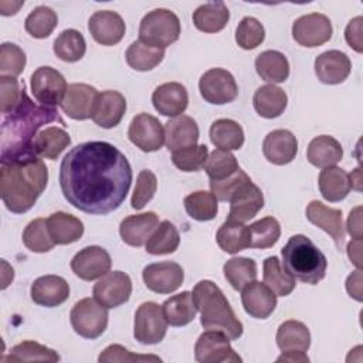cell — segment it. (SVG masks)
I'll use <instances>...</instances> for the list:
<instances>
[{
	"label": "cell",
	"instance_id": "cell-1",
	"mask_svg": "<svg viewBox=\"0 0 363 363\" xmlns=\"http://www.w3.org/2000/svg\"><path fill=\"white\" fill-rule=\"evenodd\" d=\"M132 167L126 156L102 140L74 146L61 160L60 187L65 200L79 211L105 216L126 199Z\"/></svg>",
	"mask_w": 363,
	"mask_h": 363
},
{
	"label": "cell",
	"instance_id": "cell-2",
	"mask_svg": "<svg viewBox=\"0 0 363 363\" xmlns=\"http://www.w3.org/2000/svg\"><path fill=\"white\" fill-rule=\"evenodd\" d=\"M0 193L6 208L16 214L28 211L47 187L48 170L35 153L0 160Z\"/></svg>",
	"mask_w": 363,
	"mask_h": 363
},
{
	"label": "cell",
	"instance_id": "cell-3",
	"mask_svg": "<svg viewBox=\"0 0 363 363\" xmlns=\"http://www.w3.org/2000/svg\"><path fill=\"white\" fill-rule=\"evenodd\" d=\"M60 122L65 125L64 119L60 116L58 111L51 106L35 105L23 89V96L17 108L3 115L1 132H0V160L18 157L23 155L35 153L33 149L34 139L38 129L45 123Z\"/></svg>",
	"mask_w": 363,
	"mask_h": 363
},
{
	"label": "cell",
	"instance_id": "cell-4",
	"mask_svg": "<svg viewBox=\"0 0 363 363\" xmlns=\"http://www.w3.org/2000/svg\"><path fill=\"white\" fill-rule=\"evenodd\" d=\"M196 309L200 312V323L207 330H218L230 340H237L244 326L235 316L223 291L208 279L196 284L191 292Z\"/></svg>",
	"mask_w": 363,
	"mask_h": 363
},
{
	"label": "cell",
	"instance_id": "cell-5",
	"mask_svg": "<svg viewBox=\"0 0 363 363\" xmlns=\"http://www.w3.org/2000/svg\"><path fill=\"white\" fill-rule=\"evenodd\" d=\"M281 254L282 265L295 279L316 285L325 278L328 259L306 235H292L281 250Z\"/></svg>",
	"mask_w": 363,
	"mask_h": 363
},
{
	"label": "cell",
	"instance_id": "cell-6",
	"mask_svg": "<svg viewBox=\"0 0 363 363\" xmlns=\"http://www.w3.org/2000/svg\"><path fill=\"white\" fill-rule=\"evenodd\" d=\"M180 20L167 9H155L143 16L139 26V41L164 50L180 37Z\"/></svg>",
	"mask_w": 363,
	"mask_h": 363
},
{
	"label": "cell",
	"instance_id": "cell-7",
	"mask_svg": "<svg viewBox=\"0 0 363 363\" xmlns=\"http://www.w3.org/2000/svg\"><path fill=\"white\" fill-rule=\"evenodd\" d=\"M69 320L77 335L85 339H96L108 326V308L95 298H84L72 306Z\"/></svg>",
	"mask_w": 363,
	"mask_h": 363
},
{
	"label": "cell",
	"instance_id": "cell-8",
	"mask_svg": "<svg viewBox=\"0 0 363 363\" xmlns=\"http://www.w3.org/2000/svg\"><path fill=\"white\" fill-rule=\"evenodd\" d=\"M167 325L160 305L156 302H143L135 313L133 336L142 345H156L164 339Z\"/></svg>",
	"mask_w": 363,
	"mask_h": 363
},
{
	"label": "cell",
	"instance_id": "cell-9",
	"mask_svg": "<svg viewBox=\"0 0 363 363\" xmlns=\"http://www.w3.org/2000/svg\"><path fill=\"white\" fill-rule=\"evenodd\" d=\"M30 79L31 92L41 105L51 108L61 105L68 85L60 71L51 67H40L31 74Z\"/></svg>",
	"mask_w": 363,
	"mask_h": 363
},
{
	"label": "cell",
	"instance_id": "cell-10",
	"mask_svg": "<svg viewBox=\"0 0 363 363\" xmlns=\"http://www.w3.org/2000/svg\"><path fill=\"white\" fill-rule=\"evenodd\" d=\"M199 89L203 99L213 105L233 102L238 95V86L233 74L223 68L206 71L199 81Z\"/></svg>",
	"mask_w": 363,
	"mask_h": 363
},
{
	"label": "cell",
	"instance_id": "cell-11",
	"mask_svg": "<svg viewBox=\"0 0 363 363\" xmlns=\"http://www.w3.org/2000/svg\"><path fill=\"white\" fill-rule=\"evenodd\" d=\"M333 28L330 20L320 13L301 16L292 24L294 40L308 48L319 47L332 38Z\"/></svg>",
	"mask_w": 363,
	"mask_h": 363
},
{
	"label": "cell",
	"instance_id": "cell-12",
	"mask_svg": "<svg viewBox=\"0 0 363 363\" xmlns=\"http://www.w3.org/2000/svg\"><path fill=\"white\" fill-rule=\"evenodd\" d=\"M132 294V281L122 271H109L94 285V298L105 308H118L129 301Z\"/></svg>",
	"mask_w": 363,
	"mask_h": 363
},
{
	"label": "cell",
	"instance_id": "cell-13",
	"mask_svg": "<svg viewBox=\"0 0 363 363\" xmlns=\"http://www.w3.org/2000/svg\"><path fill=\"white\" fill-rule=\"evenodd\" d=\"M128 138L142 152H156L164 143V128L157 118L142 112L130 121Z\"/></svg>",
	"mask_w": 363,
	"mask_h": 363
},
{
	"label": "cell",
	"instance_id": "cell-14",
	"mask_svg": "<svg viewBox=\"0 0 363 363\" xmlns=\"http://www.w3.org/2000/svg\"><path fill=\"white\" fill-rule=\"evenodd\" d=\"M194 357L200 363L241 362V357L230 345V339L218 330H206L194 346Z\"/></svg>",
	"mask_w": 363,
	"mask_h": 363
},
{
	"label": "cell",
	"instance_id": "cell-15",
	"mask_svg": "<svg viewBox=\"0 0 363 363\" xmlns=\"http://www.w3.org/2000/svg\"><path fill=\"white\" fill-rule=\"evenodd\" d=\"M143 282L147 289L156 294H172L179 289L184 281L183 268L173 261H162L149 264L142 272Z\"/></svg>",
	"mask_w": 363,
	"mask_h": 363
},
{
	"label": "cell",
	"instance_id": "cell-16",
	"mask_svg": "<svg viewBox=\"0 0 363 363\" xmlns=\"http://www.w3.org/2000/svg\"><path fill=\"white\" fill-rule=\"evenodd\" d=\"M111 265V255L105 248L98 245H89L79 250L71 259L72 272L84 281H94L104 277L109 272Z\"/></svg>",
	"mask_w": 363,
	"mask_h": 363
},
{
	"label": "cell",
	"instance_id": "cell-17",
	"mask_svg": "<svg viewBox=\"0 0 363 363\" xmlns=\"http://www.w3.org/2000/svg\"><path fill=\"white\" fill-rule=\"evenodd\" d=\"M98 94L99 92L88 84H69L67 86L65 96L60 106L62 112L68 115L71 119L85 121L92 116Z\"/></svg>",
	"mask_w": 363,
	"mask_h": 363
},
{
	"label": "cell",
	"instance_id": "cell-18",
	"mask_svg": "<svg viewBox=\"0 0 363 363\" xmlns=\"http://www.w3.org/2000/svg\"><path fill=\"white\" fill-rule=\"evenodd\" d=\"M88 30L92 38L102 45H115L125 35V21L123 18L111 10L95 11L88 21Z\"/></svg>",
	"mask_w": 363,
	"mask_h": 363
},
{
	"label": "cell",
	"instance_id": "cell-19",
	"mask_svg": "<svg viewBox=\"0 0 363 363\" xmlns=\"http://www.w3.org/2000/svg\"><path fill=\"white\" fill-rule=\"evenodd\" d=\"M306 218L312 224H315L316 227L328 233L333 238L337 250L339 251L342 250L345 244V235H346L343 218H342V210L332 208L318 200H312L306 207Z\"/></svg>",
	"mask_w": 363,
	"mask_h": 363
},
{
	"label": "cell",
	"instance_id": "cell-20",
	"mask_svg": "<svg viewBox=\"0 0 363 363\" xmlns=\"http://www.w3.org/2000/svg\"><path fill=\"white\" fill-rule=\"evenodd\" d=\"M244 311L255 319H267L277 306V295L264 282L252 281L241 289Z\"/></svg>",
	"mask_w": 363,
	"mask_h": 363
},
{
	"label": "cell",
	"instance_id": "cell-21",
	"mask_svg": "<svg viewBox=\"0 0 363 363\" xmlns=\"http://www.w3.org/2000/svg\"><path fill=\"white\" fill-rule=\"evenodd\" d=\"M315 74L318 79L328 85L343 82L350 71L352 62L349 57L339 50H329L315 58Z\"/></svg>",
	"mask_w": 363,
	"mask_h": 363
},
{
	"label": "cell",
	"instance_id": "cell-22",
	"mask_svg": "<svg viewBox=\"0 0 363 363\" xmlns=\"http://www.w3.org/2000/svg\"><path fill=\"white\" fill-rule=\"evenodd\" d=\"M126 112V99L118 91H104L98 94L91 119L101 128L111 129L119 125Z\"/></svg>",
	"mask_w": 363,
	"mask_h": 363
},
{
	"label": "cell",
	"instance_id": "cell-23",
	"mask_svg": "<svg viewBox=\"0 0 363 363\" xmlns=\"http://www.w3.org/2000/svg\"><path fill=\"white\" fill-rule=\"evenodd\" d=\"M262 153L272 164H288L298 153V140L292 132L286 129H275L265 136L262 142Z\"/></svg>",
	"mask_w": 363,
	"mask_h": 363
},
{
	"label": "cell",
	"instance_id": "cell-24",
	"mask_svg": "<svg viewBox=\"0 0 363 363\" xmlns=\"http://www.w3.org/2000/svg\"><path fill=\"white\" fill-rule=\"evenodd\" d=\"M264 207V194L252 182L241 186L230 199L228 218L235 221H248L254 218Z\"/></svg>",
	"mask_w": 363,
	"mask_h": 363
},
{
	"label": "cell",
	"instance_id": "cell-25",
	"mask_svg": "<svg viewBox=\"0 0 363 363\" xmlns=\"http://www.w3.org/2000/svg\"><path fill=\"white\" fill-rule=\"evenodd\" d=\"M30 295L34 303L45 308H54L68 299L69 285L62 277L44 275L31 284Z\"/></svg>",
	"mask_w": 363,
	"mask_h": 363
},
{
	"label": "cell",
	"instance_id": "cell-26",
	"mask_svg": "<svg viewBox=\"0 0 363 363\" xmlns=\"http://www.w3.org/2000/svg\"><path fill=\"white\" fill-rule=\"evenodd\" d=\"M152 104L160 115L176 118L182 115L187 108V89L179 82L162 84L153 91Z\"/></svg>",
	"mask_w": 363,
	"mask_h": 363
},
{
	"label": "cell",
	"instance_id": "cell-27",
	"mask_svg": "<svg viewBox=\"0 0 363 363\" xmlns=\"http://www.w3.org/2000/svg\"><path fill=\"white\" fill-rule=\"evenodd\" d=\"M159 225V217L153 211L128 216L121 221L119 234L125 244L142 247Z\"/></svg>",
	"mask_w": 363,
	"mask_h": 363
},
{
	"label": "cell",
	"instance_id": "cell-28",
	"mask_svg": "<svg viewBox=\"0 0 363 363\" xmlns=\"http://www.w3.org/2000/svg\"><path fill=\"white\" fill-rule=\"evenodd\" d=\"M199 126L191 116L179 115L172 118L164 125V143L172 152L182 147L197 145Z\"/></svg>",
	"mask_w": 363,
	"mask_h": 363
},
{
	"label": "cell",
	"instance_id": "cell-29",
	"mask_svg": "<svg viewBox=\"0 0 363 363\" xmlns=\"http://www.w3.org/2000/svg\"><path fill=\"white\" fill-rule=\"evenodd\" d=\"M343 157L342 145L332 136L320 135L313 138L306 150V159L315 167H329L339 163Z\"/></svg>",
	"mask_w": 363,
	"mask_h": 363
},
{
	"label": "cell",
	"instance_id": "cell-30",
	"mask_svg": "<svg viewBox=\"0 0 363 363\" xmlns=\"http://www.w3.org/2000/svg\"><path fill=\"white\" fill-rule=\"evenodd\" d=\"M47 225H48L51 238L58 245L72 244L78 241L84 234L82 221L65 211L52 213L47 218Z\"/></svg>",
	"mask_w": 363,
	"mask_h": 363
},
{
	"label": "cell",
	"instance_id": "cell-31",
	"mask_svg": "<svg viewBox=\"0 0 363 363\" xmlns=\"http://www.w3.org/2000/svg\"><path fill=\"white\" fill-rule=\"evenodd\" d=\"M218 247L227 254H237L251 245L250 225L227 218L216 234Z\"/></svg>",
	"mask_w": 363,
	"mask_h": 363
},
{
	"label": "cell",
	"instance_id": "cell-32",
	"mask_svg": "<svg viewBox=\"0 0 363 363\" xmlns=\"http://www.w3.org/2000/svg\"><path fill=\"white\" fill-rule=\"evenodd\" d=\"M318 183L322 197L330 203L346 199L352 189L349 173L336 166L325 167L319 174Z\"/></svg>",
	"mask_w": 363,
	"mask_h": 363
},
{
	"label": "cell",
	"instance_id": "cell-33",
	"mask_svg": "<svg viewBox=\"0 0 363 363\" xmlns=\"http://www.w3.org/2000/svg\"><path fill=\"white\" fill-rule=\"evenodd\" d=\"M252 104L254 109L259 116L272 119L284 113L288 104V96L285 91L279 86L274 84H267L255 91Z\"/></svg>",
	"mask_w": 363,
	"mask_h": 363
},
{
	"label": "cell",
	"instance_id": "cell-34",
	"mask_svg": "<svg viewBox=\"0 0 363 363\" xmlns=\"http://www.w3.org/2000/svg\"><path fill=\"white\" fill-rule=\"evenodd\" d=\"M71 143V138L67 130L58 126H48L41 129L33 143V149L37 156L55 160Z\"/></svg>",
	"mask_w": 363,
	"mask_h": 363
},
{
	"label": "cell",
	"instance_id": "cell-35",
	"mask_svg": "<svg viewBox=\"0 0 363 363\" xmlns=\"http://www.w3.org/2000/svg\"><path fill=\"white\" fill-rule=\"evenodd\" d=\"M230 20V11L223 1H213L199 6L193 13V23L203 33H218Z\"/></svg>",
	"mask_w": 363,
	"mask_h": 363
},
{
	"label": "cell",
	"instance_id": "cell-36",
	"mask_svg": "<svg viewBox=\"0 0 363 363\" xmlns=\"http://www.w3.org/2000/svg\"><path fill=\"white\" fill-rule=\"evenodd\" d=\"M255 69L261 79L271 84L284 82L289 77V62L286 57L275 50L262 51L255 58Z\"/></svg>",
	"mask_w": 363,
	"mask_h": 363
},
{
	"label": "cell",
	"instance_id": "cell-37",
	"mask_svg": "<svg viewBox=\"0 0 363 363\" xmlns=\"http://www.w3.org/2000/svg\"><path fill=\"white\" fill-rule=\"evenodd\" d=\"M162 309L170 326H186L194 320L197 313L191 292L189 291H183L166 299L162 305Z\"/></svg>",
	"mask_w": 363,
	"mask_h": 363
},
{
	"label": "cell",
	"instance_id": "cell-38",
	"mask_svg": "<svg viewBox=\"0 0 363 363\" xmlns=\"http://www.w3.org/2000/svg\"><path fill=\"white\" fill-rule=\"evenodd\" d=\"M277 345L282 352H306L311 346V333L308 326L299 320H285L277 330Z\"/></svg>",
	"mask_w": 363,
	"mask_h": 363
},
{
	"label": "cell",
	"instance_id": "cell-39",
	"mask_svg": "<svg viewBox=\"0 0 363 363\" xmlns=\"http://www.w3.org/2000/svg\"><path fill=\"white\" fill-rule=\"evenodd\" d=\"M210 140L217 149L238 150L244 145V130L233 119H217L210 126Z\"/></svg>",
	"mask_w": 363,
	"mask_h": 363
},
{
	"label": "cell",
	"instance_id": "cell-40",
	"mask_svg": "<svg viewBox=\"0 0 363 363\" xmlns=\"http://www.w3.org/2000/svg\"><path fill=\"white\" fill-rule=\"evenodd\" d=\"M264 284L272 289V292L277 296H286L289 295L295 286L296 281L295 278L285 269V267L281 264L278 257L272 255L264 259Z\"/></svg>",
	"mask_w": 363,
	"mask_h": 363
},
{
	"label": "cell",
	"instance_id": "cell-41",
	"mask_svg": "<svg viewBox=\"0 0 363 363\" xmlns=\"http://www.w3.org/2000/svg\"><path fill=\"white\" fill-rule=\"evenodd\" d=\"M180 235L177 228L169 220L159 223L156 230L152 233L146 241V252L152 255H166L172 254L179 248Z\"/></svg>",
	"mask_w": 363,
	"mask_h": 363
},
{
	"label": "cell",
	"instance_id": "cell-42",
	"mask_svg": "<svg viewBox=\"0 0 363 363\" xmlns=\"http://www.w3.org/2000/svg\"><path fill=\"white\" fill-rule=\"evenodd\" d=\"M52 50L60 60L65 62H77L85 55L86 43L78 30L68 28L54 40Z\"/></svg>",
	"mask_w": 363,
	"mask_h": 363
},
{
	"label": "cell",
	"instance_id": "cell-43",
	"mask_svg": "<svg viewBox=\"0 0 363 363\" xmlns=\"http://www.w3.org/2000/svg\"><path fill=\"white\" fill-rule=\"evenodd\" d=\"M126 62L135 71H150L164 58V50L150 47L139 40L133 41L126 50Z\"/></svg>",
	"mask_w": 363,
	"mask_h": 363
},
{
	"label": "cell",
	"instance_id": "cell-44",
	"mask_svg": "<svg viewBox=\"0 0 363 363\" xmlns=\"http://www.w3.org/2000/svg\"><path fill=\"white\" fill-rule=\"evenodd\" d=\"M60 354L34 340H24L11 347L9 356L1 357V362H58Z\"/></svg>",
	"mask_w": 363,
	"mask_h": 363
},
{
	"label": "cell",
	"instance_id": "cell-45",
	"mask_svg": "<svg viewBox=\"0 0 363 363\" xmlns=\"http://www.w3.org/2000/svg\"><path fill=\"white\" fill-rule=\"evenodd\" d=\"M223 272L228 284L235 291H241L250 282L257 279V262L247 257L231 258L224 264Z\"/></svg>",
	"mask_w": 363,
	"mask_h": 363
},
{
	"label": "cell",
	"instance_id": "cell-46",
	"mask_svg": "<svg viewBox=\"0 0 363 363\" xmlns=\"http://www.w3.org/2000/svg\"><path fill=\"white\" fill-rule=\"evenodd\" d=\"M211 191L199 190L184 197L183 204L187 214L197 221H210L217 216L218 204Z\"/></svg>",
	"mask_w": 363,
	"mask_h": 363
},
{
	"label": "cell",
	"instance_id": "cell-47",
	"mask_svg": "<svg viewBox=\"0 0 363 363\" xmlns=\"http://www.w3.org/2000/svg\"><path fill=\"white\" fill-rule=\"evenodd\" d=\"M57 24V13L47 6H38L27 16L24 28L34 38H47L54 31Z\"/></svg>",
	"mask_w": 363,
	"mask_h": 363
},
{
	"label": "cell",
	"instance_id": "cell-48",
	"mask_svg": "<svg viewBox=\"0 0 363 363\" xmlns=\"http://www.w3.org/2000/svg\"><path fill=\"white\" fill-rule=\"evenodd\" d=\"M23 242L33 252H48L55 245L48 231L45 218H35L27 224L23 231Z\"/></svg>",
	"mask_w": 363,
	"mask_h": 363
},
{
	"label": "cell",
	"instance_id": "cell-49",
	"mask_svg": "<svg viewBox=\"0 0 363 363\" xmlns=\"http://www.w3.org/2000/svg\"><path fill=\"white\" fill-rule=\"evenodd\" d=\"M240 169L235 156L230 150L214 149L204 164V170L210 180H223L233 176Z\"/></svg>",
	"mask_w": 363,
	"mask_h": 363
},
{
	"label": "cell",
	"instance_id": "cell-50",
	"mask_svg": "<svg viewBox=\"0 0 363 363\" xmlns=\"http://www.w3.org/2000/svg\"><path fill=\"white\" fill-rule=\"evenodd\" d=\"M251 245L252 248H271L277 244L281 235V227L277 218L264 217L250 225Z\"/></svg>",
	"mask_w": 363,
	"mask_h": 363
},
{
	"label": "cell",
	"instance_id": "cell-51",
	"mask_svg": "<svg viewBox=\"0 0 363 363\" xmlns=\"http://www.w3.org/2000/svg\"><path fill=\"white\" fill-rule=\"evenodd\" d=\"M208 157L206 145H193L172 152L173 164L182 172H199L204 167Z\"/></svg>",
	"mask_w": 363,
	"mask_h": 363
},
{
	"label": "cell",
	"instance_id": "cell-52",
	"mask_svg": "<svg viewBox=\"0 0 363 363\" xmlns=\"http://www.w3.org/2000/svg\"><path fill=\"white\" fill-rule=\"evenodd\" d=\"M265 38L264 26L255 17H244L235 30V41L242 50L257 48Z\"/></svg>",
	"mask_w": 363,
	"mask_h": 363
},
{
	"label": "cell",
	"instance_id": "cell-53",
	"mask_svg": "<svg viewBox=\"0 0 363 363\" xmlns=\"http://www.w3.org/2000/svg\"><path fill=\"white\" fill-rule=\"evenodd\" d=\"M27 58L26 52L13 43L0 45V74L4 77H17L23 72Z\"/></svg>",
	"mask_w": 363,
	"mask_h": 363
},
{
	"label": "cell",
	"instance_id": "cell-54",
	"mask_svg": "<svg viewBox=\"0 0 363 363\" xmlns=\"http://www.w3.org/2000/svg\"><path fill=\"white\" fill-rule=\"evenodd\" d=\"M157 189V179L152 170H140L136 186L130 199V206L135 210H142L155 196Z\"/></svg>",
	"mask_w": 363,
	"mask_h": 363
},
{
	"label": "cell",
	"instance_id": "cell-55",
	"mask_svg": "<svg viewBox=\"0 0 363 363\" xmlns=\"http://www.w3.org/2000/svg\"><path fill=\"white\" fill-rule=\"evenodd\" d=\"M24 86L26 85H21L14 77H0V111L3 115H7L17 108Z\"/></svg>",
	"mask_w": 363,
	"mask_h": 363
},
{
	"label": "cell",
	"instance_id": "cell-56",
	"mask_svg": "<svg viewBox=\"0 0 363 363\" xmlns=\"http://www.w3.org/2000/svg\"><path fill=\"white\" fill-rule=\"evenodd\" d=\"M251 182V179L248 177V174L238 169L233 176L223 179V180H210V189L211 193L214 194V197L220 201H230V199L233 197V194L245 183Z\"/></svg>",
	"mask_w": 363,
	"mask_h": 363
},
{
	"label": "cell",
	"instance_id": "cell-57",
	"mask_svg": "<svg viewBox=\"0 0 363 363\" xmlns=\"http://www.w3.org/2000/svg\"><path fill=\"white\" fill-rule=\"evenodd\" d=\"M99 363H111V362H162L159 356L153 354H133L128 349L121 345H111L108 346L98 357Z\"/></svg>",
	"mask_w": 363,
	"mask_h": 363
},
{
	"label": "cell",
	"instance_id": "cell-58",
	"mask_svg": "<svg viewBox=\"0 0 363 363\" xmlns=\"http://www.w3.org/2000/svg\"><path fill=\"white\" fill-rule=\"evenodd\" d=\"M362 23L363 18L360 16L354 17L349 21L345 30V38L350 48H353L356 52L363 51V43H362Z\"/></svg>",
	"mask_w": 363,
	"mask_h": 363
},
{
	"label": "cell",
	"instance_id": "cell-59",
	"mask_svg": "<svg viewBox=\"0 0 363 363\" xmlns=\"http://www.w3.org/2000/svg\"><path fill=\"white\" fill-rule=\"evenodd\" d=\"M346 228L347 233L352 235V238H362L363 234V227H362V207H354L349 217H347V223H346Z\"/></svg>",
	"mask_w": 363,
	"mask_h": 363
},
{
	"label": "cell",
	"instance_id": "cell-60",
	"mask_svg": "<svg viewBox=\"0 0 363 363\" xmlns=\"http://www.w3.org/2000/svg\"><path fill=\"white\" fill-rule=\"evenodd\" d=\"M346 289H347V294L353 299L362 302V299H363L362 298V271L359 268L353 274H350L347 277V279H346Z\"/></svg>",
	"mask_w": 363,
	"mask_h": 363
},
{
	"label": "cell",
	"instance_id": "cell-61",
	"mask_svg": "<svg viewBox=\"0 0 363 363\" xmlns=\"http://www.w3.org/2000/svg\"><path fill=\"white\" fill-rule=\"evenodd\" d=\"M346 251H347L349 259L356 265V268L360 269V267H362V238H353L347 244Z\"/></svg>",
	"mask_w": 363,
	"mask_h": 363
},
{
	"label": "cell",
	"instance_id": "cell-62",
	"mask_svg": "<svg viewBox=\"0 0 363 363\" xmlns=\"http://www.w3.org/2000/svg\"><path fill=\"white\" fill-rule=\"evenodd\" d=\"M277 362H291V363H308L309 357L306 356L305 352H298V350H288L282 352V354L277 359Z\"/></svg>",
	"mask_w": 363,
	"mask_h": 363
},
{
	"label": "cell",
	"instance_id": "cell-63",
	"mask_svg": "<svg viewBox=\"0 0 363 363\" xmlns=\"http://www.w3.org/2000/svg\"><path fill=\"white\" fill-rule=\"evenodd\" d=\"M24 4V1H0V13L3 16H13L18 11V9Z\"/></svg>",
	"mask_w": 363,
	"mask_h": 363
}]
</instances>
